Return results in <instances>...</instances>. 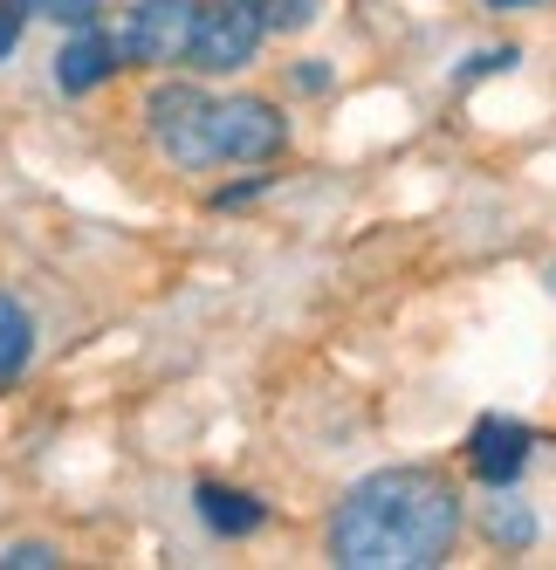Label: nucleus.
Instances as JSON below:
<instances>
[{"label": "nucleus", "instance_id": "f257e3e1", "mask_svg": "<svg viewBox=\"0 0 556 570\" xmlns=\"http://www.w3.org/2000/svg\"><path fill=\"white\" fill-rule=\"evenodd\" d=\"M460 537V495L433 468H378L330 515V563L344 570H433Z\"/></svg>", "mask_w": 556, "mask_h": 570}, {"label": "nucleus", "instance_id": "f03ea898", "mask_svg": "<svg viewBox=\"0 0 556 570\" xmlns=\"http://www.w3.org/2000/svg\"><path fill=\"white\" fill-rule=\"evenodd\" d=\"M145 125H151L158 151H166L179 173L220 166V158H214V97L200 83H158L145 97Z\"/></svg>", "mask_w": 556, "mask_h": 570}, {"label": "nucleus", "instance_id": "7ed1b4c3", "mask_svg": "<svg viewBox=\"0 0 556 570\" xmlns=\"http://www.w3.org/2000/svg\"><path fill=\"white\" fill-rule=\"evenodd\" d=\"M261 35H268V21H261L255 0H200V21H192L186 62L200 69V76H234V69L255 62Z\"/></svg>", "mask_w": 556, "mask_h": 570}, {"label": "nucleus", "instance_id": "20e7f679", "mask_svg": "<svg viewBox=\"0 0 556 570\" xmlns=\"http://www.w3.org/2000/svg\"><path fill=\"white\" fill-rule=\"evenodd\" d=\"M289 138L282 110L261 104V97H220L214 104V158L220 166H261V158H275Z\"/></svg>", "mask_w": 556, "mask_h": 570}, {"label": "nucleus", "instance_id": "39448f33", "mask_svg": "<svg viewBox=\"0 0 556 570\" xmlns=\"http://www.w3.org/2000/svg\"><path fill=\"white\" fill-rule=\"evenodd\" d=\"M192 21H200V0H138L117 49H125L131 62H186Z\"/></svg>", "mask_w": 556, "mask_h": 570}, {"label": "nucleus", "instance_id": "423d86ee", "mask_svg": "<svg viewBox=\"0 0 556 570\" xmlns=\"http://www.w3.org/2000/svg\"><path fill=\"white\" fill-rule=\"evenodd\" d=\"M529 446H536V433L523 420H474V433H467V468H474V481L508 488L515 474L529 468Z\"/></svg>", "mask_w": 556, "mask_h": 570}, {"label": "nucleus", "instance_id": "0eeeda50", "mask_svg": "<svg viewBox=\"0 0 556 570\" xmlns=\"http://www.w3.org/2000/svg\"><path fill=\"white\" fill-rule=\"evenodd\" d=\"M117 56H125V49H117V42H103L97 28H76V42L56 56V83H62L69 97H83V90H97L103 76L117 69Z\"/></svg>", "mask_w": 556, "mask_h": 570}, {"label": "nucleus", "instance_id": "6e6552de", "mask_svg": "<svg viewBox=\"0 0 556 570\" xmlns=\"http://www.w3.org/2000/svg\"><path fill=\"white\" fill-rule=\"evenodd\" d=\"M192 502H200V522L214 529V537H255V529L268 522V509L255 495H241V488H220V481H200L192 488Z\"/></svg>", "mask_w": 556, "mask_h": 570}, {"label": "nucleus", "instance_id": "1a4fd4ad", "mask_svg": "<svg viewBox=\"0 0 556 570\" xmlns=\"http://www.w3.org/2000/svg\"><path fill=\"white\" fill-rule=\"evenodd\" d=\"M28 357H34V316H28L14 296H0V385L21 379Z\"/></svg>", "mask_w": 556, "mask_h": 570}, {"label": "nucleus", "instance_id": "9d476101", "mask_svg": "<svg viewBox=\"0 0 556 570\" xmlns=\"http://www.w3.org/2000/svg\"><path fill=\"white\" fill-rule=\"evenodd\" d=\"M481 529H488L502 550H523V543H536V509H529V502H515V495H502V502H488Z\"/></svg>", "mask_w": 556, "mask_h": 570}, {"label": "nucleus", "instance_id": "9b49d317", "mask_svg": "<svg viewBox=\"0 0 556 570\" xmlns=\"http://www.w3.org/2000/svg\"><path fill=\"white\" fill-rule=\"evenodd\" d=\"M316 14H324V0H268V8H261L268 35H296V28H309Z\"/></svg>", "mask_w": 556, "mask_h": 570}, {"label": "nucleus", "instance_id": "f8f14e48", "mask_svg": "<svg viewBox=\"0 0 556 570\" xmlns=\"http://www.w3.org/2000/svg\"><path fill=\"white\" fill-rule=\"evenodd\" d=\"M28 14H42V21H62V28H90L103 0H21Z\"/></svg>", "mask_w": 556, "mask_h": 570}, {"label": "nucleus", "instance_id": "ddd939ff", "mask_svg": "<svg viewBox=\"0 0 556 570\" xmlns=\"http://www.w3.org/2000/svg\"><path fill=\"white\" fill-rule=\"evenodd\" d=\"M56 543H8L0 550V570H56Z\"/></svg>", "mask_w": 556, "mask_h": 570}, {"label": "nucleus", "instance_id": "4468645a", "mask_svg": "<svg viewBox=\"0 0 556 570\" xmlns=\"http://www.w3.org/2000/svg\"><path fill=\"white\" fill-rule=\"evenodd\" d=\"M14 42H21V0H0V62L14 56Z\"/></svg>", "mask_w": 556, "mask_h": 570}, {"label": "nucleus", "instance_id": "2eb2a0df", "mask_svg": "<svg viewBox=\"0 0 556 570\" xmlns=\"http://www.w3.org/2000/svg\"><path fill=\"white\" fill-rule=\"evenodd\" d=\"M515 62V49H488V56H474L467 69H460V83H474V76H495V69H508Z\"/></svg>", "mask_w": 556, "mask_h": 570}, {"label": "nucleus", "instance_id": "dca6fc26", "mask_svg": "<svg viewBox=\"0 0 556 570\" xmlns=\"http://www.w3.org/2000/svg\"><path fill=\"white\" fill-rule=\"evenodd\" d=\"M488 8H536V0H488Z\"/></svg>", "mask_w": 556, "mask_h": 570}]
</instances>
